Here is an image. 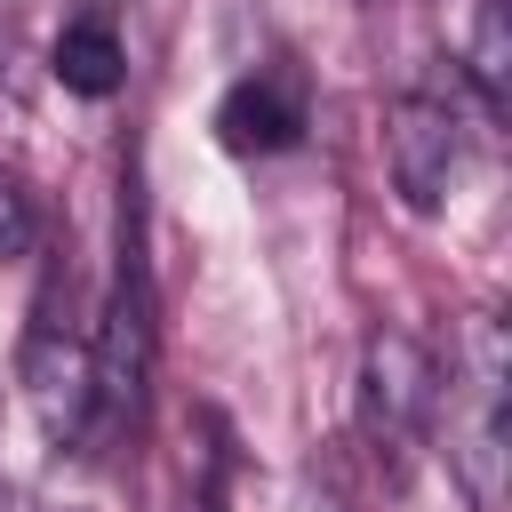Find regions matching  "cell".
<instances>
[{
  "label": "cell",
  "mask_w": 512,
  "mask_h": 512,
  "mask_svg": "<svg viewBox=\"0 0 512 512\" xmlns=\"http://www.w3.org/2000/svg\"><path fill=\"white\" fill-rule=\"evenodd\" d=\"M152 368H160V296H152V264H144V208H136V192H128V200H120L112 288H104L96 328H88V376H96L88 440H120V432L144 424Z\"/></svg>",
  "instance_id": "6da1fadb"
},
{
  "label": "cell",
  "mask_w": 512,
  "mask_h": 512,
  "mask_svg": "<svg viewBox=\"0 0 512 512\" xmlns=\"http://www.w3.org/2000/svg\"><path fill=\"white\" fill-rule=\"evenodd\" d=\"M440 416V360L416 328H376L360 352V440L400 480Z\"/></svg>",
  "instance_id": "7a4b0ae2"
},
{
  "label": "cell",
  "mask_w": 512,
  "mask_h": 512,
  "mask_svg": "<svg viewBox=\"0 0 512 512\" xmlns=\"http://www.w3.org/2000/svg\"><path fill=\"white\" fill-rule=\"evenodd\" d=\"M24 400L40 416V432L56 448H80L88 440V400H96V376H88V328L72 320V272L32 296V328H24Z\"/></svg>",
  "instance_id": "3957f363"
},
{
  "label": "cell",
  "mask_w": 512,
  "mask_h": 512,
  "mask_svg": "<svg viewBox=\"0 0 512 512\" xmlns=\"http://www.w3.org/2000/svg\"><path fill=\"white\" fill-rule=\"evenodd\" d=\"M384 160H392V192L400 208L432 216L464 168V120H456V96L448 88H400L392 112H384Z\"/></svg>",
  "instance_id": "277c9868"
},
{
  "label": "cell",
  "mask_w": 512,
  "mask_h": 512,
  "mask_svg": "<svg viewBox=\"0 0 512 512\" xmlns=\"http://www.w3.org/2000/svg\"><path fill=\"white\" fill-rule=\"evenodd\" d=\"M464 408H456V472L472 488V512H504V328L472 320L464 336Z\"/></svg>",
  "instance_id": "5b68a950"
},
{
  "label": "cell",
  "mask_w": 512,
  "mask_h": 512,
  "mask_svg": "<svg viewBox=\"0 0 512 512\" xmlns=\"http://www.w3.org/2000/svg\"><path fill=\"white\" fill-rule=\"evenodd\" d=\"M304 120H312L304 72H288V64H256L248 80H232L216 96V144L232 160H272V152L304 144Z\"/></svg>",
  "instance_id": "8992f818"
},
{
  "label": "cell",
  "mask_w": 512,
  "mask_h": 512,
  "mask_svg": "<svg viewBox=\"0 0 512 512\" xmlns=\"http://www.w3.org/2000/svg\"><path fill=\"white\" fill-rule=\"evenodd\" d=\"M56 80H64L72 96H112V88L128 80V48H120V24L80 8V16L56 32Z\"/></svg>",
  "instance_id": "52a82bcc"
},
{
  "label": "cell",
  "mask_w": 512,
  "mask_h": 512,
  "mask_svg": "<svg viewBox=\"0 0 512 512\" xmlns=\"http://www.w3.org/2000/svg\"><path fill=\"white\" fill-rule=\"evenodd\" d=\"M464 72H472L480 104H488V112H504V96H512V24H504V0H480V8H472Z\"/></svg>",
  "instance_id": "ba28073f"
},
{
  "label": "cell",
  "mask_w": 512,
  "mask_h": 512,
  "mask_svg": "<svg viewBox=\"0 0 512 512\" xmlns=\"http://www.w3.org/2000/svg\"><path fill=\"white\" fill-rule=\"evenodd\" d=\"M32 248H40V192L16 168H0V264L32 256Z\"/></svg>",
  "instance_id": "9c48e42d"
}]
</instances>
